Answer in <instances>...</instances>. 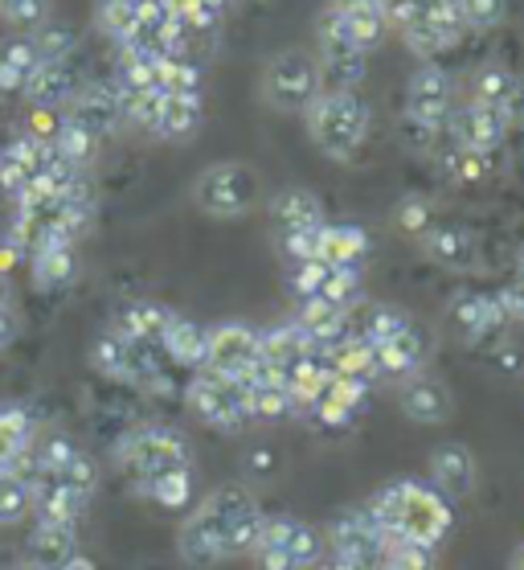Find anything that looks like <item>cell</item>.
I'll list each match as a JSON object with an SVG mask.
<instances>
[{
  "instance_id": "cell-1",
  "label": "cell",
  "mask_w": 524,
  "mask_h": 570,
  "mask_svg": "<svg viewBox=\"0 0 524 570\" xmlns=\"http://www.w3.org/2000/svg\"><path fill=\"white\" fill-rule=\"evenodd\" d=\"M263 525V505L243 484H221L209 497H201L177 533L180 562L205 570L230 562V558H250Z\"/></svg>"
},
{
  "instance_id": "cell-2",
  "label": "cell",
  "mask_w": 524,
  "mask_h": 570,
  "mask_svg": "<svg viewBox=\"0 0 524 570\" xmlns=\"http://www.w3.org/2000/svg\"><path fill=\"white\" fill-rule=\"evenodd\" d=\"M29 484H33V518L78 525L95 501L99 468L66 435L38 440L29 452Z\"/></svg>"
},
{
  "instance_id": "cell-3",
  "label": "cell",
  "mask_w": 524,
  "mask_h": 570,
  "mask_svg": "<svg viewBox=\"0 0 524 570\" xmlns=\"http://www.w3.org/2000/svg\"><path fill=\"white\" fill-rule=\"evenodd\" d=\"M365 509L394 542L423 546V550H435L451 530V505L423 480H394Z\"/></svg>"
},
{
  "instance_id": "cell-4",
  "label": "cell",
  "mask_w": 524,
  "mask_h": 570,
  "mask_svg": "<svg viewBox=\"0 0 524 570\" xmlns=\"http://www.w3.org/2000/svg\"><path fill=\"white\" fill-rule=\"evenodd\" d=\"M116 468L128 476L131 489H144L160 476H177L192 472V448L177 428L168 423H140V428L123 431L111 448Z\"/></svg>"
},
{
  "instance_id": "cell-5",
  "label": "cell",
  "mask_w": 524,
  "mask_h": 570,
  "mask_svg": "<svg viewBox=\"0 0 524 570\" xmlns=\"http://www.w3.org/2000/svg\"><path fill=\"white\" fill-rule=\"evenodd\" d=\"M307 136L328 160H353L369 140V107L357 91H320V99L304 111Z\"/></svg>"
},
{
  "instance_id": "cell-6",
  "label": "cell",
  "mask_w": 524,
  "mask_h": 570,
  "mask_svg": "<svg viewBox=\"0 0 524 570\" xmlns=\"http://www.w3.org/2000/svg\"><path fill=\"white\" fill-rule=\"evenodd\" d=\"M90 365H95L102 377L123 382V386H136V390H148V394H168V390H172V377H168L172 365H168V357L160 353V345L123 337L116 328H107V333L95 341Z\"/></svg>"
},
{
  "instance_id": "cell-7",
  "label": "cell",
  "mask_w": 524,
  "mask_h": 570,
  "mask_svg": "<svg viewBox=\"0 0 524 570\" xmlns=\"http://www.w3.org/2000/svg\"><path fill=\"white\" fill-rule=\"evenodd\" d=\"M328 554L324 533L304 518H287V513H263L255 538V558L258 570H316Z\"/></svg>"
},
{
  "instance_id": "cell-8",
  "label": "cell",
  "mask_w": 524,
  "mask_h": 570,
  "mask_svg": "<svg viewBox=\"0 0 524 570\" xmlns=\"http://www.w3.org/2000/svg\"><path fill=\"white\" fill-rule=\"evenodd\" d=\"M192 206L209 218H246L258 206V177L243 160H218L197 173L192 181Z\"/></svg>"
},
{
  "instance_id": "cell-9",
  "label": "cell",
  "mask_w": 524,
  "mask_h": 570,
  "mask_svg": "<svg viewBox=\"0 0 524 570\" xmlns=\"http://www.w3.org/2000/svg\"><path fill=\"white\" fill-rule=\"evenodd\" d=\"M258 91H263V104L275 107V111H299V116H304L324 91L320 66L304 50H279L263 66Z\"/></svg>"
},
{
  "instance_id": "cell-10",
  "label": "cell",
  "mask_w": 524,
  "mask_h": 570,
  "mask_svg": "<svg viewBox=\"0 0 524 570\" xmlns=\"http://www.w3.org/2000/svg\"><path fill=\"white\" fill-rule=\"evenodd\" d=\"M189 411L214 431H243L250 423V406H246V386L238 377L214 374V370H197L185 386Z\"/></svg>"
},
{
  "instance_id": "cell-11",
  "label": "cell",
  "mask_w": 524,
  "mask_h": 570,
  "mask_svg": "<svg viewBox=\"0 0 524 570\" xmlns=\"http://www.w3.org/2000/svg\"><path fill=\"white\" fill-rule=\"evenodd\" d=\"M328 546V558L333 562H345V567H365V570H382L385 546H389V533L373 521V513L365 505L345 513V518L333 521V530L324 538Z\"/></svg>"
},
{
  "instance_id": "cell-12",
  "label": "cell",
  "mask_w": 524,
  "mask_h": 570,
  "mask_svg": "<svg viewBox=\"0 0 524 570\" xmlns=\"http://www.w3.org/2000/svg\"><path fill=\"white\" fill-rule=\"evenodd\" d=\"M258 362V328L243 321H226L205 328V365L201 370H214V374L238 377L243 382Z\"/></svg>"
},
{
  "instance_id": "cell-13",
  "label": "cell",
  "mask_w": 524,
  "mask_h": 570,
  "mask_svg": "<svg viewBox=\"0 0 524 570\" xmlns=\"http://www.w3.org/2000/svg\"><path fill=\"white\" fill-rule=\"evenodd\" d=\"M62 116L99 144L107 140V136H116V131L128 124V119H123V99H119L116 82H82Z\"/></svg>"
},
{
  "instance_id": "cell-14",
  "label": "cell",
  "mask_w": 524,
  "mask_h": 570,
  "mask_svg": "<svg viewBox=\"0 0 524 570\" xmlns=\"http://www.w3.org/2000/svg\"><path fill=\"white\" fill-rule=\"evenodd\" d=\"M451 111H455V82L447 70L423 62V70H414L406 87V119L431 124V128H447Z\"/></svg>"
},
{
  "instance_id": "cell-15",
  "label": "cell",
  "mask_w": 524,
  "mask_h": 570,
  "mask_svg": "<svg viewBox=\"0 0 524 570\" xmlns=\"http://www.w3.org/2000/svg\"><path fill=\"white\" fill-rule=\"evenodd\" d=\"M316 66H320L324 91H357L365 82V53L328 17H320V58H316Z\"/></svg>"
},
{
  "instance_id": "cell-16",
  "label": "cell",
  "mask_w": 524,
  "mask_h": 570,
  "mask_svg": "<svg viewBox=\"0 0 524 570\" xmlns=\"http://www.w3.org/2000/svg\"><path fill=\"white\" fill-rule=\"evenodd\" d=\"M447 131L455 148H467L475 156H492L504 144V136H508V116H500V111L479 104H463L451 111Z\"/></svg>"
},
{
  "instance_id": "cell-17",
  "label": "cell",
  "mask_w": 524,
  "mask_h": 570,
  "mask_svg": "<svg viewBox=\"0 0 524 570\" xmlns=\"http://www.w3.org/2000/svg\"><path fill=\"white\" fill-rule=\"evenodd\" d=\"M397 406H402V415L409 423H418V428H438V423H447L451 419V390L431 374H409L402 377V386H397Z\"/></svg>"
},
{
  "instance_id": "cell-18",
  "label": "cell",
  "mask_w": 524,
  "mask_h": 570,
  "mask_svg": "<svg viewBox=\"0 0 524 570\" xmlns=\"http://www.w3.org/2000/svg\"><path fill=\"white\" fill-rule=\"evenodd\" d=\"M78 87H82V78L75 70V58H66V62H38V70L29 75L26 91H21V99L33 111H66L70 99L78 95Z\"/></svg>"
},
{
  "instance_id": "cell-19",
  "label": "cell",
  "mask_w": 524,
  "mask_h": 570,
  "mask_svg": "<svg viewBox=\"0 0 524 570\" xmlns=\"http://www.w3.org/2000/svg\"><path fill=\"white\" fill-rule=\"evenodd\" d=\"M82 546H78V525L70 521H46V518H33V530H29V546H26V562L33 570H58L62 562L78 554Z\"/></svg>"
},
{
  "instance_id": "cell-20",
  "label": "cell",
  "mask_w": 524,
  "mask_h": 570,
  "mask_svg": "<svg viewBox=\"0 0 524 570\" xmlns=\"http://www.w3.org/2000/svg\"><path fill=\"white\" fill-rule=\"evenodd\" d=\"M369 350H373V382L377 377H409V374H418L426 362V337L414 328V324H406L397 337L389 341H377L373 345L369 341Z\"/></svg>"
},
{
  "instance_id": "cell-21",
  "label": "cell",
  "mask_w": 524,
  "mask_h": 570,
  "mask_svg": "<svg viewBox=\"0 0 524 570\" xmlns=\"http://www.w3.org/2000/svg\"><path fill=\"white\" fill-rule=\"evenodd\" d=\"M426 468H431V489L443 501H459L475 489V455L463 443H438Z\"/></svg>"
},
{
  "instance_id": "cell-22",
  "label": "cell",
  "mask_w": 524,
  "mask_h": 570,
  "mask_svg": "<svg viewBox=\"0 0 524 570\" xmlns=\"http://www.w3.org/2000/svg\"><path fill=\"white\" fill-rule=\"evenodd\" d=\"M38 443V419L26 406H0V468H21Z\"/></svg>"
},
{
  "instance_id": "cell-23",
  "label": "cell",
  "mask_w": 524,
  "mask_h": 570,
  "mask_svg": "<svg viewBox=\"0 0 524 570\" xmlns=\"http://www.w3.org/2000/svg\"><path fill=\"white\" fill-rule=\"evenodd\" d=\"M324 17H328V21H333L360 53H369L373 46H382L385 29H389L385 26V13L382 9H373V4H333Z\"/></svg>"
},
{
  "instance_id": "cell-24",
  "label": "cell",
  "mask_w": 524,
  "mask_h": 570,
  "mask_svg": "<svg viewBox=\"0 0 524 570\" xmlns=\"http://www.w3.org/2000/svg\"><path fill=\"white\" fill-rule=\"evenodd\" d=\"M455 324L463 328V337L479 345V341H492L496 333H504V328H508V316H504L496 296L472 292V296L455 299Z\"/></svg>"
},
{
  "instance_id": "cell-25",
  "label": "cell",
  "mask_w": 524,
  "mask_h": 570,
  "mask_svg": "<svg viewBox=\"0 0 524 570\" xmlns=\"http://www.w3.org/2000/svg\"><path fill=\"white\" fill-rule=\"evenodd\" d=\"M423 250L447 272H472L475 259H479L475 238L467 230H459V226H431L423 234Z\"/></svg>"
},
{
  "instance_id": "cell-26",
  "label": "cell",
  "mask_w": 524,
  "mask_h": 570,
  "mask_svg": "<svg viewBox=\"0 0 524 570\" xmlns=\"http://www.w3.org/2000/svg\"><path fill=\"white\" fill-rule=\"evenodd\" d=\"M160 353L168 357V365L197 374L205 365V328L197 321H189V316H172V324L160 337Z\"/></svg>"
},
{
  "instance_id": "cell-27",
  "label": "cell",
  "mask_w": 524,
  "mask_h": 570,
  "mask_svg": "<svg viewBox=\"0 0 524 570\" xmlns=\"http://www.w3.org/2000/svg\"><path fill=\"white\" fill-rule=\"evenodd\" d=\"M172 316L177 312L165 308V304H156V299H131V304H123L116 316V333H123V337H136V341H148V345H160V337H165V328L172 324Z\"/></svg>"
},
{
  "instance_id": "cell-28",
  "label": "cell",
  "mask_w": 524,
  "mask_h": 570,
  "mask_svg": "<svg viewBox=\"0 0 524 570\" xmlns=\"http://www.w3.org/2000/svg\"><path fill=\"white\" fill-rule=\"evenodd\" d=\"M270 222H275V230H279V234H287V230H320V226H324L320 197L312 194V189H283V194L270 202Z\"/></svg>"
},
{
  "instance_id": "cell-29",
  "label": "cell",
  "mask_w": 524,
  "mask_h": 570,
  "mask_svg": "<svg viewBox=\"0 0 524 570\" xmlns=\"http://www.w3.org/2000/svg\"><path fill=\"white\" fill-rule=\"evenodd\" d=\"M472 104L492 107V111L512 119V111H516V104H521V78L512 75V70H504V66H484V70H475Z\"/></svg>"
},
{
  "instance_id": "cell-30",
  "label": "cell",
  "mask_w": 524,
  "mask_h": 570,
  "mask_svg": "<svg viewBox=\"0 0 524 570\" xmlns=\"http://www.w3.org/2000/svg\"><path fill=\"white\" fill-rule=\"evenodd\" d=\"M201 128V95H165L156 111V140H189Z\"/></svg>"
},
{
  "instance_id": "cell-31",
  "label": "cell",
  "mask_w": 524,
  "mask_h": 570,
  "mask_svg": "<svg viewBox=\"0 0 524 570\" xmlns=\"http://www.w3.org/2000/svg\"><path fill=\"white\" fill-rule=\"evenodd\" d=\"M33 518V484H29V460L21 468H0V530L26 525Z\"/></svg>"
},
{
  "instance_id": "cell-32",
  "label": "cell",
  "mask_w": 524,
  "mask_h": 570,
  "mask_svg": "<svg viewBox=\"0 0 524 570\" xmlns=\"http://www.w3.org/2000/svg\"><path fill=\"white\" fill-rule=\"evenodd\" d=\"M365 255H369V234L360 230V226H333V222H324L320 263H328V267H360Z\"/></svg>"
},
{
  "instance_id": "cell-33",
  "label": "cell",
  "mask_w": 524,
  "mask_h": 570,
  "mask_svg": "<svg viewBox=\"0 0 524 570\" xmlns=\"http://www.w3.org/2000/svg\"><path fill=\"white\" fill-rule=\"evenodd\" d=\"M38 46L33 38H4L0 41V95H21L29 75L38 70Z\"/></svg>"
},
{
  "instance_id": "cell-34",
  "label": "cell",
  "mask_w": 524,
  "mask_h": 570,
  "mask_svg": "<svg viewBox=\"0 0 524 570\" xmlns=\"http://www.w3.org/2000/svg\"><path fill=\"white\" fill-rule=\"evenodd\" d=\"M29 263V279L38 292H58V287L75 284L78 275V247H50V250H38Z\"/></svg>"
},
{
  "instance_id": "cell-35",
  "label": "cell",
  "mask_w": 524,
  "mask_h": 570,
  "mask_svg": "<svg viewBox=\"0 0 524 570\" xmlns=\"http://www.w3.org/2000/svg\"><path fill=\"white\" fill-rule=\"evenodd\" d=\"M95 26L102 29V38H111L116 46H128L140 29V13H136V0H99L95 9Z\"/></svg>"
},
{
  "instance_id": "cell-36",
  "label": "cell",
  "mask_w": 524,
  "mask_h": 570,
  "mask_svg": "<svg viewBox=\"0 0 524 570\" xmlns=\"http://www.w3.org/2000/svg\"><path fill=\"white\" fill-rule=\"evenodd\" d=\"M144 501H152L160 509H185L192 505V472H177V476H160L152 484L136 489Z\"/></svg>"
},
{
  "instance_id": "cell-37",
  "label": "cell",
  "mask_w": 524,
  "mask_h": 570,
  "mask_svg": "<svg viewBox=\"0 0 524 570\" xmlns=\"http://www.w3.org/2000/svg\"><path fill=\"white\" fill-rule=\"evenodd\" d=\"M160 95H201V70L189 58H160V78H156Z\"/></svg>"
},
{
  "instance_id": "cell-38",
  "label": "cell",
  "mask_w": 524,
  "mask_h": 570,
  "mask_svg": "<svg viewBox=\"0 0 524 570\" xmlns=\"http://www.w3.org/2000/svg\"><path fill=\"white\" fill-rule=\"evenodd\" d=\"M423 17L451 41V46H459L463 33H467V21H463V0H423Z\"/></svg>"
},
{
  "instance_id": "cell-39",
  "label": "cell",
  "mask_w": 524,
  "mask_h": 570,
  "mask_svg": "<svg viewBox=\"0 0 524 570\" xmlns=\"http://www.w3.org/2000/svg\"><path fill=\"white\" fill-rule=\"evenodd\" d=\"M357 296H360V267H328L320 299H328L336 308H353Z\"/></svg>"
},
{
  "instance_id": "cell-40",
  "label": "cell",
  "mask_w": 524,
  "mask_h": 570,
  "mask_svg": "<svg viewBox=\"0 0 524 570\" xmlns=\"http://www.w3.org/2000/svg\"><path fill=\"white\" fill-rule=\"evenodd\" d=\"M33 46H38L41 62H66V58L78 53V38L70 26H41L33 33Z\"/></svg>"
},
{
  "instance_id": "cell-41",
  "label": "cell",
  "mask_w": 524,
  "mask_h": 570,
  "mask_svg": "<svg viewBox=\"0 0 524 570\" xmlns=\"http://www.w3.org/2000/svg\"><path fill=\"white\" fill-rule=\"evenodd\" d=\"M402 38H406V46L414 53H418L423 62H431V58H438L443 50H451V41L443 38V33H438V29L431 26L426 17H414V21H409V26L402 29Z\"/></svg>"
},
{
  "instance_id": "cell-42",
  "label": "cell",
  "mask_w": 524,
  "mask_h": 570,
  "mask_svg": "<svg viewBox=\"0 0 524 570\" xmlns=\"http://www.w3.org/2000/svg\"><path fill=\"white\" fill-rule=\"evenodd\" d=\"M50 17V0H0V21L17 29H41Z\"/></svg>"
},
{
  "instance_id": "cell-43",
  "label": "cell",
  "mask_w": 524,
  "mask_h": 570,
  "mask_svg": "<svg viewBox=\"0 0 524 570\" xmlns=\"http://www.w3.org/2000/svg\"><path fill=\"white\" fill-rule=\"evenodd\" d=\"M431 567H435L431 550H423V546H409V542H394V538H389V546H385V558H382V570H431Z\"/></svg>"
},
{
  "instance_id": "cell-44",
  "label": "cell",
  "mask_w": 524,
  "mask_h": 570,
  "mask_svg": "<svg viewBox=\"0 0 524 570\" xmlns=\"http://www.w3.org/2000/svg\"><path fill=\"white\" fill-rule=\"evenodd\" d=\"M324 230V226H320ZM320 230H287L279 234V250L295 263H312V259H320Z\"/></svg>"
},
{
  "instance_id": "cell-45",
  "label": "cell",
  "mask_w": 524,
  "mask_h": 570,
  "mask_svg": "<svg viewBox=\"0 0 524 570\" xmlns=\"http://www.w3.org/2000/svg\"><path fill=\"white\" fill-rule=\"evenodd\" d=\"M324 275H328V263L312 259V263H295L291 267V292L304 299H320V287H324Z\"/></svg>"
},
{
  "instance_id": "cell-46",
  "label": "cell",
  "mask_w": 524,
  "mask_h": 570,
  "mask_svg": "<svg viewBox=\"0 0 524 570\" xmlns=\"http://www.w3.org/2000/svg\"><path fill=\"white\" fill-rule=\"evenodd\" d=\"M443 165L451 169L455 181H479L487 173V156H475V153H467V148H455V144H451V153Z\"/></svg>"
},
{
  "instance_id": "cell-47",
  "label": "cell",
  "mask_w": 524,
  "mask_h": 570,
  "mask_svg": "<svg viewBox=\"0 0 524 570\" xmlns=\"http://www.w3.org/2000/svg\"><path fill=\"white\" fill-rule=\"evenodd\" d=\"M463 21L467 29H492L504 21V0H463Z\"/></svg>"
},
{
  "instance_id": "cell-48",
  "label": "cell",
  "mask_w": 524,
  "mask_h": 570,
  "mask_svg": "<svg viewBox=\"0 0 524 570\" xmlns=\"http://www.w3.org/2000/svg\"><path fill=\"white\" fill-rule=\"evenodd\" d=\"M397 222H402V230L418 234V238L431 230V214H426V206H423V202H414V197H409L406 206L397 209Z\"/></svg>"
},
{
  "instance_id": "cell-49",
  "label": "cell",
  "mask_w": 524,
  "mask_h": 570,
  "mask_svg": "<svg viewBox=\"0 0 524 570\" xmlns=\"http://www.w3.org/2000/svg\"><path fill=\"white\" fill-rule=\"evenodd\" d=\"M496 299H500V308H504V316H508V324L512 321H524V279L508 284Z\"/></svg>"
},
{
  "instance_id": "cell-50",
  "label": "cell",
  "mask_w": 524,
  "mask_h": 570,
  "mask_svg": "<svg viewBox=\"0 0 524 570\" xmlns=\"http://www.w3.org/2000/svg\"><path fill=\"white\" fill-rule=\"evenodd\" d=\"M13 333H17V324H13V316H9V308H0V350L13 341Z\"/></svg>"
},
{
  "instance_id": "cell-51",
  "label": "cell",
  "mask_w": 524,
  "mask_h": 570,
  "mask_svg": "<svg viewBox=\"0 0 524 570\" xmlns=\"http://www.w3.org/2000/svg\"><path fill=\"white\" fill-rule=\"evenodd\" d=\"M58 570H99V567H95V558H87L82 550H78V554L70 558V562H62Z\"/></svg>"
},
{
  "instance_id": "cell-52",
  "label": "cell",
  "mask_w": 524,
  "mask_h": 570,
  "mask_svg": "<svg viewBox=\"0 0 524 570\" xmlns=\"http://www.w3.org/2000/svg\"><path fill=\"white\" fill-rule=\"evenodd\" d=\"M0 570H33L26 562V558H17V554H9V550H0Z\"/></svg>"
},
{
  "instance_id": "cell-53",
  "label": "cell",
  "mask_w": 524,
  "mask_h": 570,
  "mask_svg": "<svg viewBox=\"0 0 524 570\" xmlns=\"http://www.w3.org/2000/svg\"><path fill=\"white\" fill-rule=\"evenodd\" d=\"M0 308H9V284H4V275H0Z\"/></svg>"
},
{
  "instance_id": "cell-54",
  "label": "cell",
  "mask_w": 524,
  "mask_h": 570,
  "mask_svg": "<svg viewBox=\"0 0 524 570\" xmlns=\"http://www.w3.org/2000/svg\"><path fill=\"white\" fill-rule=\"evenodd\" d=\"M512 570H524V546L516 550V554H512Z\"/></svg>"
},
{
  "instance_id": "cell-55",
  "label": "cell",
  "mask_w": 524,
  "mask_h": 570,
  "mask_svg": "<svg viewBox=\"0 0 524 570\" xmlns=\"http://www.w3.org/2000/svg\"><path fill=\"white\" fill-rule=\"evenodd\" d=\"M4 140H9V136H4V119H0V148H4Z\"/></svg>"
},
{
  "instance_id": "cell-56",
  "label": "cell",
  "mask_w": 524,
  "mask_h": 570,
  "mask_svg": "<svg viewBox=\"0 0 524 570\" xmlns=\"http://www.w3.org/2000/svg\"><path fill=\"white\" fill-rule=\"evenodd\" d=\"M521 279H524V247H521Z\"/></svg>"
}]
</instances>
